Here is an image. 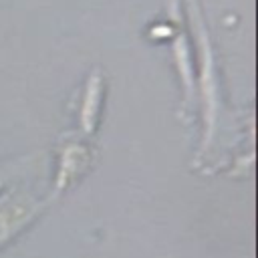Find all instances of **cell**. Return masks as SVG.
I'll list each match as a JSON object with an SVG mask.
<instances>
[{"instance_id": "6da1fadb", "label": "cell", "mask_w": 258, "mask_h": 258, "mask_svg": "<svg viewBox=\"0 0 258 258\" xmlns=\"http://www.w3.org/2000/svg\"><path fill=\"white\" fill-rule=\"evenodd\" d=\"M44 202L26 191H10L0 198V250L24 232L42 212Z\"/></svg>"}, {"instance_id": "7a4b0ae2", "label": "cell", "mask_w": 258, "mask_h": 258, "mask_svg": "<svg viewBox=\"0 0 258 258\" xmlns=\"http://www.w3.org/2000/svg\"><path fill=\"white\" fill-rule=\"evenodd\" d=\"M103 77L99 71H95L89 81L85 83V91L81 97V109H79V125L87 135H91L99 125V111L103 105Z\"/></svg>"}, {"instance_id": "3957f363", "label": "cell", "mask_w": 258, "mask_h": 258, "mask_svg": "<svg viewBox=\"0 0 258 258\" xmlns=\"http://www.w3.org/2000/svg\"><path fill=\"white\" fill-rule=\"evenodd\" d=\"M87 159H89V153L83 145L71 143L64 147V151L60 153V167L56 175V187H54L56 194L62 191L73 179H77L79 173H83V169L87 167Z\"/></svg>"}]
</instances>
